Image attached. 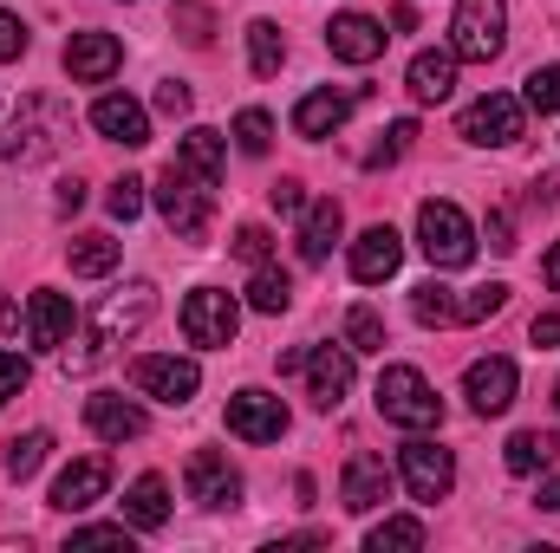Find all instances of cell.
I'll return each mask as SVG.
<instances>
[{
	"label": "cell",
	"instance_id": "6da1fadb",
	"mask_svg": "<svg viewBox=\"0 0 560 553\" xmlns=\"http://www.w3.org/2000/svg\"><path fill=\"white\" fill-rule=\"evenodd\" d=\"M72 143V105H59L52 92H26L20 111L7 118V138H0V156L33 169V163H52L59 150Z\"/></svg>",
	"mask_w": 560,
	"mask_h": 553
},
{
	"label": "cell",
	"instance_id": "7a4b0ae2",
	"mask_svg": "<svg viewBox=\"0 0 560 553\" xmlns=\"http://www.w3.org/2000/svg\"><path fill=\"white\" fill-rule=\"evenodd\" d=\"M378 416L398 430H436L443 423V398L430 391L418 365H385L378 372Z\"/></svg>",
	"mask_w": 560,
	"mask_h": 553
},
{
	"label": "cell",
	"instance_id": "3957f363",
	"mask_svg": "<svg viewBox=\"0 0 560 553\" xmlns=\"http://www.w3.org/2000/svg\"><path fill=\"white\" fill-rule=\"evenodd\" d=\"M418 248L430 255V268H469L476 261V228H469V215L456 202L430 196L418 209Z\"/></svg>",
	"mask_w": 560,
	"mask_h": 553
},
{
	"label": "cell",
	"instance_id": "277c9868",
	"mask_svg": "<svg viewBox=\"0 0 560 553\" xmlns=\"http://www.w3.org/2000/svg\"><path fill=\"white\" fill-rule=\"evenodd\" d=\"M209 189H215V183L189 176L176 156H170V169L156 176V209H163V222H170L183 242H202V235H209Z\"/></svg>",
	"mask_w": 560,
	"mask_h": 553
},
{
	"label": "cell",
	"instance_id": "5b68a950",
	"mask_svg": "<svg viewBox=\"0 0 560 553\" xmlns=\"http://www.w3.org/2000/svg\"><path fill=\"white\" fill-rule=\"evenodd\" d=\"M450 46H456V59H476V66L502 59V46H509V7L502 0H456Z\"/></svg>",
	"mask_w": 560,
	"mask_h": 553
},
{
	"label": "cell",
	"instance_id": "8992f818",
	"mask_svg": "<svg viewBox=\"0 0 560 553\" xmlns=\"http://www.w3.org/2000/svg\"><path fill=\"white\" fill-rule=\"evenodd\" d=\"M235 332H242V306H235V293H222V286H196V293L183 299V339H189V345L222 352V345H235Z\"/></svg>",
	"mask_w": 560,
	"mask_h": 553
},
{
	"label": "cell",
	"instance_id": "52a82bcc",
	"mask_svg": "<svg viewBox=\"0 0 560 553\" xmlns=\"http://www.w3.org/2000/svg\"><path fill=\"white\" fill-rule=\"evenodd\" d=\"M150 313H156V286L150 280H131V286H118V293H105L98 299V313H92V339H98V352L105 345H125L131 332H143L150 326Z\"/></svg>",
	"mask_w": 560,
	"mask_h": 553
},
{
	"label": "cell",
	"instance_id": "ba28073f",
	"mask_svg": "<svg viewBox=\"0 0 560 553\" xmlns=\"http://www.w3.org/2000/svg\"><path fill=\"white\" fill-rule=\"evenodd\" d=\"M398 475H405L411 502H443V495L456 489V456H450L443 443H430V436H411V443L398 449Z\"/></svg>",
	"mask_w": 560,
	"mask_h": 553
},
{
	"label": "cell",
	"instance_id": "9c48e42d",
	"mask_svg": "<svg viewBox=\"0 0 560 553\" xmlns=\"http://www.w3.org/2000/svg\"><path fill=\"white\" fill-rule=\"evenodd\" d=\"M131 385H138L143 398H156V404H189L196 385H202V365L176 358V352H150V358L131 365Z\"/></svg>",
	"mask_w": 560,
	"mask_h": 553
},
{
	"label": "cell",
	"instance_id": "30bf717a",
	"mask_svg": "<svg viewBox=\"0 0 560 553\" xmlns=\"http://www.w3.org/2000/svg\"><path fill=\"white\" fill-rule=\"evenodd\" d=\"M300 372H306V398H313V411H339L346 404V391H352V345H306V358H300Z\"/></svg>",
	"mask_w": 560,
	"mask_h": 553
},
{
	"label": "cell",
	"instance_id": "8fae6325",
	"mask_svg": "<svg viewBox=\"0 0 560 553\" xmlns=\"http://www.w3.org/2000/svg\"><path fill=\"white\" fill-rule=\"evenodd\" d=\"M456 131H463L469 143H482V150H502V143L522 138V98H509V92H482L476 105H463Z\"/></svg>",
	"mask_w": 560,
	"mask_h": 553
},
{
	"label": "cell",
	"instance_id": "7c38bea8",
	"mask_svg": "<svg viewBox=\"0 0 560 553\" xmlns=\"http://www.w3.org/2000/svg\"><path fill=\"white\" fill-rule=\"evenodd\" d=\"M229 436L242 443H280L287 436V404L275 391H235L229 398Z\"/></svg>",
	"mask_w": 560,
	"mask_h": 553
},
{
	"label": "cell",
	"instance_id": "4fadbf2b",
	"mask_svg": "<svg viewBox=\"0 0 560 553\" xmlns=\"http://www.w3.org/2000/svg\"><path fill=\"white\" fill-rule=\"evenodd\" d=\"M385 26L372 20V13H332V26H326V52L332 59H346V66H372V59H385Z\"/></svg>",
	"mask_w": 560,
	"mask_h": 553
},
{
	"label": "cell",
	"instance_id": "5bb4252c",
	"mask_svg": "<svg viewBox=\"0 0 560 553\" xmlns=\"http://www.w3.org/2000/svg\"><path fill=\"white\" fill-rule=\"evenodd\" d=\"M118 66H125V46H118L112 33L85 26V33H72V39H66V72H72L79 85H105Z\"/></svg>",
	"mask_w": 560,
	"mask_h": 553
},
{
	"label": "cell",
	"instance_id": "9a60e30c",
	"mask_svg": "<svg viewBox=\"0 0 560 553\" xmlns=\"http://www.w3.org/2000/svg\"><path fill=\"white\" fill-rule=\"evenodd\" d=\"M463 398H469L476 416H502L515 404V365H509V358H476V365L463 372Z\"/></svg>",
	"mask_w": 560,
	"mask_h": 553
},
{
	"label": "cell",
	"instance_id": "2e32d148",
	"mask_svg": "<svg viewBox=\"0 0 560 553\" xmlns=\"http://www.w3.org/2000/svg\"><path fill=\"white\" fill-rule=\"evenodd\" d=\"M189 502H202V508H235V502H242L235 462L215 456V449H196V456H189Z\"/></svg>",
	"mask_w": 560,
	"mask_h": 553
},
{
	"label": "cell",
	"instance_id": "e0dca14e",
	"mask_svg": "<svg viewBox=\"0 0 560 553\" xmlns=\"http://www.w3.org/2000/svg\"><path fill=\"white\" fill-rule=\"evenodd\" d=\"M385 495H392V469H385V456L359 449V456L346 462V475H339V502H346L352 515H372V508H385Z\"/></svg>",
	"mask_w": 560,
	"mask_h": 553
},
{
	"label": "cell",
	"instance_id": "ac0fdd59",
	"mask_svg": "<svg viewBox=\"0 0 560 553\" xmlns=\"http://www.w3.org/2000/svg\"><path fill=\"white\" fill-rule=\"evenodd\" d=\"M92 131L112 143H125V150H143L150 143V111H143L138 98H125V92H105L98 105H92Z\"/></svg>",
	"mask_w": 560,
	"mask_h": 553
},
{
	"label": "cell",
	"instance_id": "d6986e66",
	"mask_svg": "<svg viewBox=\"0 0 560 553\" xmlns=\"http://www.w3.org/2000/svg\"><path fill=\"white\" fill-rule=\"evenodd\" d=\"M352 105H359V92H332V85H319V92H306V98L293 105V131H300V138H332V131H346Z\"/></svg>",
	"mask_w": 560,
	"mask_h": 553
},
{
	"label": "cell",
	"instance_id": "ffe728a7",
	"mask_svg": "<svg viewBox=\"0 0 560 553\" xmlns=\"http://www.w3.org/2000/svg\"><path fill=\"white\" fill-rule=\"evenodd\" d=\"M105 489H112V462H105V456H79L72 469H59V482H52V508L79 515V508H92Z\"/></svg>",
	"mask_w": 560,
	"mask_h": 553
},
{
	"label": "cell",
	"instance_id": "44dd1931",
	"mask_svg": "<svg viewBox=\"0 0 560 553\" xmlns=\"http://www.w3.org/2000/svg\"><path fill=\"white\" fill-rule=\"evenodd\" d=\"M398 261H405V242H398V228H365L359 242H352V280L359 286H378V280L398 274Z\"/></svg>",
	"mask_w": 560,
	"mask_h": 553
},
{
	"label": "cell",
	"instance_id": "7402d4cb",
	"mask_svg": "<svg viewBox=\"0 0 560 553\" xmlns=\"http://www.w3.org/2000/svg\"><path fill=\"white\" fill-rule=\"evenodd\" d=\"M405 85H411L418 105H443L456 92V46H423L411 59V72H405Z\"/></svg>",
	"mask_w": 560,
	"mask_h": 553
},
{
	"label": "cell",
	"instance_id": "603a6c76",
	"mask_svg": "<svg viewBox=\"0 0 560 553\" xmlns=\"http://www.w3.org/2000/svg\"><path fill=\"white\" fill-rule=\"evenodd\" d=\"M26 339H33L39 352H59V345L72 339V299L52 293V286H39L33 306H26Z\"/></svg>",
	"mask_w": 560,
	"mask_h": 553
},
{
	"label": "cell",
	"instance_id": "cb8c5ba5",
	"mask_svg": "<svg viewBox=\"0 0 560 553\" xmlns=\"http://www.w3.org/2000/svg\"><path fill=\"white\" fill-rule=\"evenodd\" d=\"M339 228H346V215H339V202H332V196L306 202V209H300V261H306V268H319V261L332 255Z\"/></svg>",
	"mask_w": 560,
	"mask_h": 553
},
{
	"label": "cell",
	"instance_id": "d4e9b609",
	"mask_svg": "<svg viewBox=\"0 0 560 553\" xmlns=\"http://www.w3.org/2000/svg\"><path fill=\"white\" fill-rule=\"evenodd\" d=\"M85 423H92L105 443H138L143 430H150V416H143L131 398H92V404H85Z\"/></svg>",
	"mask_w": 560,
	"mask_h": 553
},
{
	"label": "cell",
	"instance_id": "484cf974",
	"mask_svg": "<svg viewBox=\"0 0 560 553\" xmlns=\"http://www.w3.org/2000/svg\"><path fill=\"white\" fill-rule=\"evenodd\" d=\"M125 521L143 528V534H156V528L170 521V489H163V475H138V482H131V495H125Z\"/></svg>",
	"mask_w": 560,
	"mask_h": 553
},
{
	"label": "cell",
	"instance_id": "4316f807",
	"mask_svg": "<svg viewBox=\"0 0 560 553\" xmlns=\"http://www.w3.org/2000/svg\"><path fill=\"white\" fill-rule=\"evenodd\" d=\"M176 163H183L189 176H202V183H222V131H209V125L183 131V143H176Z\"/></svg>",
	"mask_w": 560,
	"mask_h": 553
},
{
	"label": "cell",
	"instance_id": "83f0119b",
	"mask_svg": "<svg viewBox=\"0 0 560 553\" xmlns=\"http://www.w3.org/2000/svg\"><path fill=\"white\" fill-rule=\"evenodd\" d=\"M560 456V436L555 430H515L509 436V475H535Z\"/></svg>",
	"mask_w": 560,
	"mask_h": 553
},
{
	"label": "cell",
	"instance_id": "f1b7e54d",
	"mask_svg": "<svg viewBox=\"0 0 560 553\" xmlns=\"http://www.w3.org/2000/svg\"><path fill=\"white\" fill-rule=\"evenodd\" d=\"M66 261H72V274L98 280V274L118 268V242H112V235H72V242H66Z\"/></svg>",
	"mask_w": 560,
	"mask_h": 553
},
{
	"label": "cell",
	"instance_id": "f546056e",
	"mask_svg": "<svg viewBox=\"0 0 560 553\" xmlns=\"http://www.w3.org/2000/svg\"><path fill=\"white\" fill-rule=\"evenodd\" d=\"M248 306H255V313H287V306H293V280L280 274L275 261H261L255 280H248Z\"/></svg>",
	"mask_w": 560,
	"mask_h": 553
},
{
	"label": "cell",
	"instance_id": "4dcf8cb0",
	"mask_svg": "<svg viewBox=\"0 0 560 553\" xmlns=\"http://www.w3.org/2000/svg\"><path fill=\"white\" fill-rule=\"evenodd\" d=\"M46 449H52V436H46V430H26V436H13V443H7V456H0V469H7L13 482H26V475H39V462H46Z\"/></svg>",
	"mask_w": 560,
	"mask_h": 553
},
{
	"label": "cell",
	"instance_id": "1f68e13d",
	"mask_svg": "<svg viewBox=\"0 0 560 553\" xmlns=\"http://www.w3.org/2000/svg\"><path fill=\"white\" fill-rule=\"evenodd\" d=\"M280 59H287V39H280V26H275V20H255V26H248V66H255L261 79H275Z\"/></svg>",
	"mask_w": 560,
	"mask_h": 553
},
{
	"label": "cell",
	"instance_id": "d6a6232c",
	"mask_svg": "<svg viewBox=\"0 0 560 553\" xmlns=\"http://www.w3.org/2000/svg\"><path fill=\"white\" fill-rule=\"evenodd\" d=\"M411 313H418V326H456V293L443 280H423L411 293Z\"/></svg>",
	"mask_w": 560,
	"mask_h": 553
},
{
	"label": "cell",
	"instance_id": "836d02e7",
	"mask_svg": "<svg viewBox=\"0 0 560 553\" xmlns=\"http://www.w3.org/2000/svg\"><path fill=\"white\" fill-rule=\"evenodd\" d=\"M509 306V286L502 280H489V286H476V293H463L456 299V326H482V319H495Z\"/></svg>",
	"mask_w": 560,
	"mask_h": 553
},
{
	"label": "cell",
	"instance_id": "e575fe53",
	"mask_svg": "<svg viewBox=\"0 0 560 553\" xmlns=\"http://www.w3.org/2000/svg\"><path fill=\"white\" fill-rule=\"evenodd\" d=\"M430 534H423V521H411V515H385L372 534H365V548L372 553H385V548H423Z\"/></svg>",
	"mask_w": 560,
	"mask_h": 553
},
{
	"label": "cell",
	"instance_id": "d590c367",
	"mask_svg": "<svg viewBox=\"0 0 560 553\" xmlns=\"http://www.w3.org/2000/svg\"><path fill=\"white\" fill-rule=\"evenodd\" d=\"M522 85H528V92H522V111H541V118L560 111V66H535Z\"/></svg>",
	"mask_w": 560,
	"mask_h": 553
},
{
	"label": "cell",
	"instance_id": "8d00e7d4",
	"mask_svg": "<svg viewBox=\"0 0 560 553\" xmlns=\"http://www.w3.org/2000/svg\"><path fill=\"white\" fill-rule=\"evenodd\" d=\"M346 345H352V352H385V319H378L372 306H352V313H346Z\"/></svg>",
	"mask_w": 560,
	"mask_h": 553
},
{
	"label": "cell",
	"instance_id": "74e56055",
	"mask_svg": "<svg viewBox=\"0 0 560 553\" xmlns=\"http://www.w3.org/2000/svg\"><path fill=\"white\" fill-rule=\"evenodd\" d=\"M235 143H242L248 156H268V143H275V118H268L261 105H248V111L235 118Z\"/></svg>",
	"mask_w": 560,
	"mask_h": 553
},
{
	"label": "cell",
	"instance_id": "f35d334b",
	"mask_svg": "<svg viewBox=\"0 0 560 553\" xmlns=\"http://www.w3.org/2000/svg\"><path fill=\"white\" fill-rule=\"evenodd\" d=\"M411 138H418V125H411V118H398V125H392L385 138L365 150V169H385V163H398V156L411 150Z\"/></svg>",
	"mask_w": 560,
	"mask_h": 553
},
{
	"label": "cell",
	"instance_id": "ab89813d",
	"mask_svg": "<svg viewBox=\"0 0 560 553\" xmlns=\"http://www.w3.org/2000/svg\"><path fill=\"white\" fill-rule=\"evenodd\" d=\"M176 26H183L189 46H209V39H215V20H209L202 0H176Z\"/></svg>",
	"mask_w": 560,
	"mask_h": 553
},
{
	"label": "cell",
	"instance_id": "60d3db41",
	"mask_svg": "<svg viewBox=\"0 0 560 553\" xmlns=\"http://www.w3.org/2000/svg\"><path fill=\"white\" fill-rule=\"evenodd\" d=\"M229 248H235V255H242L248 268H261V261L275 255V235H268L261 222H248V228H235V242H229Z\"/></svg>",
	"mask_w": 560,
	"mask_h": 553
},
{
	"label": "cell",
	"instance_id": "b9f144b4",
	"mask_svg": "<svg viewBox=\"0 0 560 553\" xmlns=\"http://www.w3.org/2000/svg\"><path fill=\"white\" fill-rule=\"evenodd\" d=\"M105 202H112V215H118V222H138V215H143V183H138V176H118Z\"/></svg>",
	"mask_w": 560,
	"mask_h": 553
},
{
	"label": "cell",
	"instance_id": "7bdbcfd3",
	"mask_svg": "<svg viewBox=\"0 0 560 553\" xmlns=\"http://www.w3.org/2000/svg\"><path fill=\"white\" fill-rule=\"evenodd\" d=\"M26 378H33V365H26L20 352H0V404H13V398L26 391Z\"/></svg>",
	"mask_w": 560,
	"mask_h": 553
},
{
	"label": "cell",
	"instance_id": "ee69618b",
	"mask_svg": "<svg viewBox=\"0 0 560 553\" xmlns=\"http://www.w3.org/2000/svg\"><path fill=\"white\" fill-rule=\"evenodd\" d=\"M189 105H196V98H189L183 79H163V85H156V111H163V118H189Z\"/></svg>",
	"mask_w": 560,
	"mask_h": 553
},
{
	"label": "cell",
	"instance_id": "f6af8a7d",
	"mask_svg": "<svg viewBox=\"0 0 560 553\" xmlns=\"http://www.w3.org/2000/svg\"><path fill=\"white\" fill-rule=\"evenodd\" d=\"M72 548H131V521L125 528H72Z\"/></svg>",
	"mask_w": 560,
	"mask_h": 553
},
{
	"label": "cell",
	"instance_id": "bcb514c9",
	"mask_svg": "<svg viewBox=\"0 0 560 553\" xmlns=\"http://www.w3.org/2000/svg\"><path fill=\"white\" fill-rule=\"evenodd\" d=\"M268 202H275V215H300V209H306V189H300V176H280L275 189H268Z\"/></svg>",
	"mask_w": 560,
	"mask_h": 553
},
{
	"label": "cell",
	"instance_id": "7dc6e473",
	"mask_svg": "<svg viewBox=\"0 0 560 553\" xmlns=\"http://www.w3.org/2000/svg\"><path fill=\"white\" fill-rule=\"evenodd\" d=\"M20 52H26V20L20 13H0V66L20 59Z\"/></svg>",
	"mask_w": 560,
	"mask_h": 553
},
{
	"label": "cell",
	"instance_id": "c3c4849f",
	"mask_svg": "<svg viewBox=\"0 0 560 553\" xmlns=\"http://www.w3.org/2000/svg\"><path fill=\"white\" fill-rule=\"evenodd\" d=\"M489 248H495V255H515V228H509V215H502V209L489 215Z\"/></svg>",
	"mask_w": 560,
	"mask_h": 553
},
{
	"label": "cell",
	"instance_id": "681fc988",
	"mask_svg": "<svg viewBox=\"0 0 560 553\" xmlns=\"http://www.w3.org/2000/svg\"><path fill=\"white\" fill-rule=\"evenodd\" d=\"M535 345H541V352L560 345V313H541V319H535Z\"/></svg>",
	"mask_w": 560,
	"mask_h": 553
},
{
	"label": "cell",
	"instance_id": "f907efd6",
	"mask_svg": "<svg viewBox=\"0 0 560 553\" xmlns=\"http://www.w3.org/2000/svg\"><path fill=\"white\" fill-rule=\"evenodd\" d=\"M79 202H85V183H79V176H66V183H59V215H72Z\"/></svg>",
	"mask_w": 560,
	"mask_h": 553
},
{
	"label": "cell",
	"instance_id": "816d5d0a",
	"mask_svg": "<svg viewBox=\"0 0 560 553\" xmlns=\"http://www.w3.org/2000/svg\"><path fill=\"white\" fill-rule=\"evenodd\" d=\"M392 26H398V33H411V26H418V13H411V0H398V7H392Z\"/></svg>",
	"mask_w": 560,
	"mask_h": 553
},
{
	"label": "cell",
	"instance_id": "f5cc1de1",
	"mask_svg": "<svg viewBox=\"0 0 560 553\" xmlns=\"http://www.w3.org/2000/svg\"><path fill=\"white\" fill-rule=\"evenodd\" d=\"M541 274H548V286H560V242L548 248V261H541Z\"/></svg>",
	"mask_w": 560,
	"mask_h": 553
},
{
	"label": "cell",
	"instance_id": "db71d44e",
	"mask_svg": "<svg viewBox=\"0 0 560 553\" xmlns=\"http://www.w3.org/2000/svg\"><path fill=\"white\" fill-rule=\"evenodd\" d=\"M541 508H555V515H560V475L548 482V489H541Z\"/></svg>",
	"mask_w": 560,
	"mask_h": 553
},
{
	"label": "cell",
	"instance_id": "11a10c76",
	"mask_svg": "<svg viewBox=\"0 0 560 553\" xmlns=\"http://www.w3.org/2000/svg\"><path fill=\"white\" fill-rule=\"evenodd\" d=\"M555 404H560V385H555Z\"/></svg>",
	"mask_w": 560,
	"mask_h": 553
}]
</instances>
